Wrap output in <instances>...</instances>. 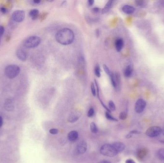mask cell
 Returning a JSON list of instances; mask_svg holds the SVG:
<instances>
[{
    "mask_svg": "<svg viewBox=\"0 0 164 163\" xmlns=\"http://www.w3.org/2000/svg\"><path fill=\"white\" fill-rule=\"evenodd\" d=\"M146 136L150 137H156L161 133V128L158 126H152L146 130Z\"/></svg>",
    "mask_w": 164,
    "mask_h": 163,
    "instance_id": "cell-5",
    "label": "cell"
},
{
    "mask_svg": "<svg viewBox=\"0 0 164 163\" xmlns=\"http://www.w3.org/2000/svg\"><path fill=\"white\" fill-rule=\"evenodd\" d=\"M2 124H3V119L2 117L0 116V128L2 126Z\"/></svg>",
    "mask_w": 164,
    "mask_h": 163,
    "instance_id": "cell-35",
    "label": "cell"
},
{
    "mask_svg": "<svg viewBox=\"0 0 164 163\" xmlns=\"http://www.w3.org/2000/svg\"><path fill=\"white\" fill-rule=\"evenodd\" d=\"M105 116L106 118L108 119V120H110V121H115V122H117L118 120L114 118V117L112 116L110 114V112L107 111L106 112Z\"/></svg>",
    "mask_w": 164,
    "mask_h": 163,
    "instance_id": "cell-22",
    "label": "cell"
},
{
    "mask_svg": "<svg viewBox=\"0 0 164 163\" xmlns=\"http://www.w3.org/2000/svg\"><path fill=\"white\" fill-rule=\"evenodd\" d=\"M80 116L78 113H72L70 115L68 119V121L71 123H74L76 122L79 119Z\"/></svg>",
    "mask_w": 164,
    "mask_h": 163,
    "instance_id": "cell-16",
    "label": "cell"
},
{
    "mask_svg": "<svg viewBox=\"0 0 164 163\" xmlns=\"http://www.w3.org/2000/svg\"><path fill=\"white\" fill-rule=\"evenodd\" d=\"M41 2V1H40V0H35V1H33V2H34V3H35V4H39Z\"/></svg>",
    "mask_w": 164,
    "mask_h": 163,
    "instance_id": "cell-39",
    "label": "cell"
},
{
    "mask_svg": "<svg viewBox=\"0 0 164 163\" xmlns=\"http://www.w3.org/2000/svg\"><path fill=\"white\" fill-rule=\"evenodd\" d=\"M4 32V28L2 26H0V37L2 36Z\"/></svg>",
    "mask_w": 164,
    "mask_h": 163,
    "instance_id": "cell-30",
    "label": "cell"
},
{
    "mask_svg": "<svg viewBox=\"0 0 164 163\" xmlns=\"http://www.w3.org/2000/svg\"><path fill=\"white\" fill-rule=\"evenodd\" d=\"M94 3V1H93V0H89L88 1V5L89 6H93Z\"/></svg>",
    "mask_w": 164,
    "mask_h": 163,
    "instance_id": "cell-33",
    "label": "cell"
},
{
    "mask_svg": "<svg viewBox=\"0 0 164 163\" xmlns=\"http://www.w3.org/2000/svg\"><path fill=\"white\" fill-rule=\"evenodd\" d=\"M78 138V133L76 131H71L69 132L68 135V139L71 142H75Z\"/></svg>",
    "mask_w": 164,
    "mask_h": 163,
    "instance_id": "cell-12",
    "label": "cell"
},
{
    "mask_svg": "<svg viewBox=\"0 0 164 163\" xmlns=\"http://www.w3.org/2000/svg\"><path fill=\"white\" fill-rule=\"evenodd\" d=\"M148 151L146 148H141L137 152V157L140 159H143L146 157Z\"/></svg>",
    "mask_w": 164,
    "mask_h": 163,
    "instance_id": "cell-15",
    "label": "cell"
},
{
    "mask_svg": "<svg viewBox=\"0 0 164 163\" xmlns=\"http://www.w3.org/2000/svg\"><path fill=\"white\" fill-rule=\"evenodd\" d=\"M94 113H95V111H94V109L93 108H91L88 111V117H93L94 115Z\"/></svg>",
    "mask_w": 164,
    "mask_h": 163,
    "instance_id": "cell-28",
    "label": "cell"
},
{
    "mask_svg": "<svg viewBox=\"0 0 164 163\" xmlns=\"http://www.w3.org/2000/svg\"><path fill=\"white\" fill-rule=\"evenodd\" d=\"M131 137V134H130V133H129V135H127V136H126V137L127 138H130Z\"/></svg>",
    "mask_w": 164,
    "mask_h": 163,
    "instance_id": "cell-40",
    "label": "cell"
},
{
    "mask_svg": "<svg viewBox=\"0 0 164 163\" xmlns=\"http://www.w3.org/2000/svg\"><path fill=\"white\" fill-rule=\"evenodd\" d=\"M90 128L91 131L92 133H96L98 131L97 126L94 122L91 123Z\"/></svg>",
    "mask_w": 164,
    "mask_h": 163,
    "instance_id": "cell-21",
    "label": "cell"
},
{
    "mask_svg": "<svg viewBox=\"0 0 164 163\" xmlns=\"http://www.w3.org/2000/svg\"><path fill=\"white\" fill-rule=\"evenodd\" d=\"M91 92L92 95H93L94 96H96V90L94 83H91Z\"/></svg>",
    "mask_w": 164,
    "mask_h": 163,
    "instance_id": "cell-27",
    "label": "cell"
},
{
    "mask_svg": "<svg viewBox=\"0 0 164 163\" xmlns=\"http://www.w3.org/2000/svg\"><path fill=\"white\" fill-rule=\"evenodd\" d=\"M99 163H111L110 161H107V160H102L99 162Z\"/></svg>",
    "mask_w": 164,
    "mask_h": 163,
    "instance_id": "cell-37",
    "label": "cell"
},
{
    "mask_svg": "<svg viewBox=\"0 0 164 163\" xmlns=\"http://www.w3.org/2000/svg\"><path fill=\"white\" fill-rule=\"evenodd\" d=\"M75 37L74 32L71 29L64 28L57 33L55 38L58 43L60 44L69 45L73 42Z\"/></svg>",
    "mask_w": 164,
    "mask_h": 163,
    "instance_id": "cell-1",
    "label": "cell"
},
{
    "mask_svg": "<svg viewBox=\"0 0 164 163\" xmlns=\"http://www.w3.org/2000/svg\"><path fill=\"white\" fill-rule=\"evenodd\" d=\"M20 72V69L17 65H10L5 69V74L7 77L10 79L15 78Z\"/></svg>",
    "mask_w": 164,
    "mask_h": 163,
    "instance_id": "cell-3",
    "label": "cell"
},
{
    "mask_svg": "<svg viewBox=\"0 0 164 163\" xmlns=\"http://www.w3.org/2000/svg\"><path fill=\"white\" fill-rule=\"evenodd\" d=\"M115 45L117 51L118 52H120L122 50L123 48V40L121 38H119V39H117L116 41L115 42Z\"/></svg>",
    "mask_w": 164,
    "mask_h": 163,
    "instance_id": "cell-13",
    "label": "cell"
},
{
    "mask_svg": "<svg viewBox=\"0 0 164 163\" xmlns=\"http://www.w3.org/2000/svg\"><path fill=\"white\" fill-rule=\"evenodd\" d=\"M4 108L7 111H12L14 109V104L13 100L8 98L4 103Z\"/></svg>",
    "mask_w": 164,
    "mask_h": 163,
    "instance_id": "cell-11",
    "label": "cell"
},
{
    "mask_svg": "<svg viewBox=\"0 0 164 163\" xmlns=\"http://www.w3.org/2000/svg\"><path fill=\"white\" fill-rule=\"evenodd\" d=\"M25 17V12L22 10H17L15 11L12 14V18L16 22H21L24 20Z\"/></svg>",
    "mask_w": 164,
    "mask_h": 163,
    "instance_id": "cell-6",
    "label": "cell"
},
{
    "mask_svg": "<svg viewBox=\"0 0 164 163\" xmlns=\"http://www.w3.org/2000/svg\"><path fill=\"white\" fill-rule=\"evenodd\" d=\"M1 11L2 13H6V9L5 8H2Z\"/></svg>",
    "mask_w": 164,
    "mask_h": 163,
    "instance_id": "cell-38",
    "label": "cell"
},
{
    "mask_svg": "<svg viewBox=\"0 0 164 163\" xmlns=\"http://www.w3.org/2000/svg\"><path fill=\"white\" fill-rule=\"evenodd\" d=\"M17 57L22 61H25L28 57L27 52L23 49H19L16 52Z\"/></svg>",
    "mask_w": 164,
    "mask_h": 163,
    "instance_id": "cell-10",
    "label": "cell"
},
{
    "mask_svg": "<svg viewBox=\"0 0 164 163\" xmlns=\"http://www.w3.org/2000/svg\"><path fill=\"white\" fill-rule=\"evenodd\" d=\"M99 30H97V31H96V35H97V36L99 35Z\"/></svg>",
    "mask_w": 164,
    "mask_h": 163,
    "instance_id": "cell-42",
    "label": "cell"
},
{
    "mask_svg": "<svg viewBox=\"0 0 164 163\" xmlns=\"http://www.w3.org/2000/svg\"><path fill=\"white\" fill-rule=\"evenodd\" d=\"M93 10L94 12H96V13H97V12H99V9L98 8H94L93 9Z\"/></svg>",
    "mask_w": 164,
    "mask_h": 163,
    "instance_id": "cell-36",
    "label": "cell"
},
{
    "mask_svg": "<svg viewBox=\"0 0 164 163\" xmlns=\"http://www.w3.org/2000/svg\"><path fill=\"white\" fill-rule=\"evenodd\" d=\"M77 151L80 155H83L88 149V144L84 141H82L78 144L76 147Z\"/></svg>",
    "mask_w": 164,
    "mask_h": 163,
    "instance_id": "cell-8",
    "label": "cell"
},
{
    "mask_svg": "<svg viewBox=\"0 0 164 163\" xmlns=\"http://www.w3.org/2000/svg\"><path fill=\"white\" fill-rule=\"evenodd\" d=\"M157 156L159 159L164 161V148H161L158 150Z\"/></svg>",
    "mask_w": 164,
    "mask_h": 163,
    "instance_id": "cell-20",
    "label": "cell"
},
{
    "mask_svg": "<svg viewBox=\"0 0 164 163\" xmlns=\"http://www.w3.org/2000/svg\"><path fill=\"white\" fill-rule=\"evenodd\" d=\"M95 75L96 76L98 77H101V72H100V68L99 65H97L95 68L94 69Z\"/></svg>",
    "mask_w": 164,
    "mask_h": 163,
    "instance_id": "cell-23",
    "label": "cell"
},
{
    "mask_svg": "<svg viewBox=\"0 0 164 163\" xmlns=\"http://www.w3.org/2000/svg\"><path fill=\"white\" fill-rule=\"evenodd\" d=\"M141 132H140L137 131H132L131 132H130V134H139V133H140Z\"/></svg>",
    "mask_w": 164,
    "mask_h": 163,
    "instance_id": "cell-34",
    "label": "cell"
},
{
    "mask_svg": "<svg viewBox=\"0 0 164 163\" xmlns=\"http://www.w3.org/2000/svg\"><path fill=\"white\" fill-rule=\"evenodd\" d=\"M160 142H161V143H164V141H160Z\"/></svg>",
    "mask_w": 164,
    "mask_h": 163,
    "instance_id": "cell-43",
    "label": "cell"
},
{
    "mask_svg": "<svg viewBox=\"0 0 164 163\" xmlns=\"http://www.w3.org/2000/svg\"><path fill=\"white\" fill-rule=\"evenodd\" d=\"M112 2H113L112 1H111L107 2L106 5L104 7L102 10V13L103 14H106L110 11V9L112 7Z\"/></svg>",
    "mask_w": 164,
    "mask_h": 163,
    "instance_id": "cell-18",
    "label": "cell"
},
{
    "mask_svg": "<svg viewBox=\"0 0 164 163\" xmlns=\"http://www.w3.org/2000/svg\"><path fill=\"white\" fill-rule=\"evenodd\" d=\"M146 103L145 100L140 98L136 102L135 104V111L137 113H141L144 111L146 107Z\"/></svg>",
    "mask_w": 164,
    "mask_h": 163,
    "instance_id": "cell-7",
    "label": "cell"
},
{
    "mask_svg": "<svg viewBox=\"0 0 164 163\" xmlns=\"http://www.w3.org/2000/svg\"><path fill=\"white\" fill-rule=\"evenodd\" d=\"M122 10L124 13L128 15H131L134 13L135 11V8L133 6H132L129 5H125L123 6Z\"/></svg>",
    "mask_w": 164,
    "mask_h": 163,
    "instance_id": "cell-14",
    "label": "cell"
},
{
    "mask_svg": "<svg viewBox=\"0 0 164 163\" xmlns=\"http://www.w3.org/2000/svg\"><path fill=\"white\" fill-rule=\"evenodd\" d=\"M39 11L37 9L32 10L29 12V15L33 19H36L38 16Z\"/></svg>",
    "mask_w": 164,
    "mask_h": 163,
    "instance_id": "cell-19",
    "label": "cell"
},
{
    "mask_svg": "<svg viewBox=\"0 0 164 163\" xmlns=\"http://www.w3.org/2000/svg\"><path fill=\"white\" fill-rule=\"evenodd\" d=\"M136 2L137 5L140 6H143V4H144V2L143 1H137Z\"/></svg>",
    "mask_w": 164,
    "mask_h": 163,
    "instance_id": "cell-31",
    "label": "cell"
},
{
    "mask_svg": "<svg viewBox=\"0 0 164 163\" xmlns=\"http://www.w3.org/2000/svg\"><path fill=\"white\" fill-rule=\"evenodd\" d=\"M109 107L110 110L111 111H114L116 110V106H115L114 102L112 101H109Z\"/></svg>",
    "mask_w": 164,
    "mask_h": 163,
    "instance_id": "cell-24",
    "label": "cell"
},
{
    "mask_svg": "<svg viewBox=\"0 0 164 163\" xmlns=\"http://www.w3.org/2000/svg\"><path fill=\"white\" fill-rule=\"evenodd\" d=\"M125 163H136L132 159H128L125 161Z\"/></svg>",
    "mask_w": 164,
    "mask_h": 163,
    "instance_id": "cell-32",
    "label": "cell"
},
{
    "mask_svg": "<svg viewBox=\"0 0 164 163\" xmlns=\"http://www.w3.org/2000/svg\"><path fill=\"white\" fill-rule=\"evenodd\" d=\"M100 152V153L103 156L110 157H115L118 153L112 146V144H103L102 146H101Z\"/></svg>",
    "mask_w": 164,
    "mask_h": 163,
    "instance_id": "cell-2",
    "label": "cell"
},
{
    "mask_svg": "<svg viewBox=\"0 0 164 163\" xmlns=\"http://www.w3.org/2000/svg\"><path fill=\"white\" fill-rule=\"evenodd\" d=\"M1 38H0V44H1Z\"/></svg>",
    "mask_w": 164,
    "mask_h": 163,
    "instance_id": "cell-44",
    "label": "cell"
},
{
    "mask_svg": "<svg viewBox=\"0 0 164 163\" xmlns=\"http://www.w3.org/2000/svg\"><path fill=\"white\" fill-rule=\"evenodd\" d=\"M127 117V113L125 111H123L119 114V118L120 120H126Z\"/></svg>",
    "mask_w": 164,
    "mask_h": 163,
    "instance_id": "cell-25",
    "label": "cell"
},
{
    "mask_svg": "<svg viewBox=\"0 0 164 163\" xmlns=\"http://www.w3.org/2000/svg\"><path fill=\"white\" fill-rule=\"evenodd\" d=\"M49 132L50 134L55 135H57L59 132H58V130L57 129L53 128V129H51L50 130Z\"/></svg>",
    "mask_w": 164,
    "mask_h": 163,
    "instance_id": "cell-29",
    "label": "cell"
},
{
    "mask_svg": "<svg viewBox=\"0 0 164 163\" xmlns=\"http://www.w3.org/2000/svg\"><path fill=\"white\" fill-rule=\"evenodd\" d=\"M41 38L37 36H32L26 39L24 42V46L26 48H32L37 47L40 44Z\"/></svg>",
    "mask_w": 164,
    "mask_h": 163,
    "instance_id": "cell-4",
    "label": "cell"
},
{
    "mask_svg": "<svg viewBox=\"0 0 164 163\" xmlns=\"http://www.w3.org/2000/svg\"><path fill=\"white\" fill-rule=\"evenodd\" d=\"M103 68L104 70L106 73L110 76V74H111V72L110 70V69L108 68V66L105 65V64H104L103 65Z\"/></svg>",
    "mask_w": 164,
    "mask_h": 163,
    "instance_id": "cell-26",
    "label": "cell"
},
{
    "mask_svg": "<svg viewBox=\"0 0 164 163\" xmlns=\"http://www.w3.org/2000/svg\"><path fill=\"white\" fill-rule=\"evenodd\" d=\"M112 145L118 153L123 152L125 148V145L123 142H115L112 144Z\"/></svg>",
    "mask_w": 164,
    "mask_h": 163,
    "instance_id": "cell-9",
    "label": "cell"
},
{
    "mask_svg": "<svg viewBox=\"0 0 164 163\" xmlns=\"http://www.w3.org/2000/svg\"><path fill=\"white\" fill-rule=\"evenodd\" d=\"M161 133H162V135L164 136V127L161 129Z\"/></svg>",
    "mask_w": 164,
    "mask_h": 163,
    "instance_id": "cell-41",
    "label": "cell"
},
{
    "mask_svg": "<svg viewBox=\"0 0 164 163\" xmlns=\"http://www.w3.org/2000/svg\"><path fill=\"white\" fill-rule=\"evenodd\" d=\"M132 71H133V69H132V66L131 65H128L125 69L124 72L125 76L127 77H130L132 75Z\"/></svg>",
    "mask_w": 164,
    "mask_h": 163,
    "instance_id": "cell-17",
    "label": "cell"
}]
</instances>
